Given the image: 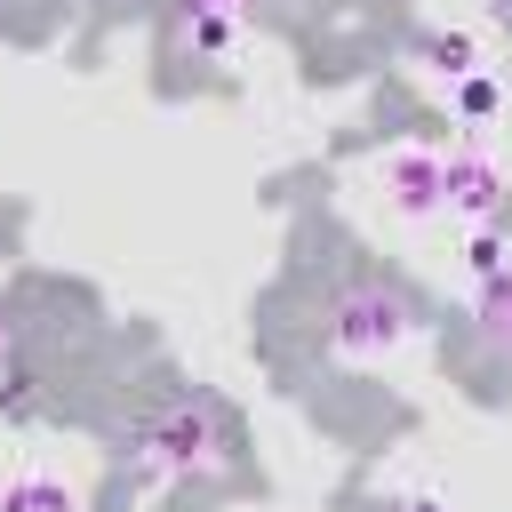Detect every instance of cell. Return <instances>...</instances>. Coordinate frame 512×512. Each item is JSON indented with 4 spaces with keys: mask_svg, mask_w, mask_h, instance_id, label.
Instances as JSON below:
<instances>
[{
    "mask_svg": "<svg viewBox=\"0 0 512 512\" xmlns=\"http://www.w3.org/2000/svg\"><path fill=\"white\" fill-rule=\"evenodd\" d=\"M376 184H384V208H392V216H408V224H432V216L448 208V160H440V152H424V144L384 152Z\"/></svg>",
    "mask_w": 512,
    "mask_h": 512,
    "instance_id": "3",
    "label": "cell"
},
{
    "mask_svg": "<svg viewBox=\"0 0 512 512\" xmlns=\"http://www.w3.org/2000/svg\"><path fill=\"white\" fill-rule=\"evenodd\" d=\"M416 56H424L432 72H448V80H464V72L480 64V48H472V32H424V40H416Z\"/></svg>",
    "mask_w": 512,
    "mask_h": 512,
    "instance_id": "8",
    "label": "cell"
},
{
    "mask_svg": "<svg viewBox=\"0 0 512 512\" xmlns=\"http://www.w3.org/2000/svg\"><path fill=\"white\" fill-rule=\"evenodd\" d=\"M240 24H248V16H224V8H200V16H184V48L216 64V56H232V48H240Z\"/></svg>",
    "mask_w": 512,
    "mask_h": 512,
    "instance_id": "6",
    "label": "cell"
},
{
    "mask_svg": "<svg viewBox=\"0 0 512 512\" xmlns=\"http://www.w3.org/2000/svg\"><path fill=\"white\" fill-rule=\"evenodd\" d=\"M400 512H448V504H440V496H408Z\"/></svg>",
    "mask_w": 512,
    "mask_h": 512,
    "instance_id": "12",
    "label": "cell"
},
{
    "mask_svg": "<svg viewBox=\"0 0 512 512\" xmlns=\"http://www.w3.org/2000/svg\"><path fill=\"white\" fill-rule=\"evenodd\" d=\"M456 112H464V120H488V112H496V80H472V72H464V80H456Z\"/></svg>",
    "mask_w": 512,
    "mask_h": 512,
    "instance_id": "9",
    "label": "cell"
},
{
    "mask_svg": "<svg viewBox=\"0 0 512 512\" xmlns=\"http://www.w3.org/2000/svg\"><path fill=\"white\" fill-rule=\"evenodd\" d=\"M416 336V304L392 288V280H352L328 296L320 312V352L328 360H384Z\"/></svg>",
    "mask_w": 512,
    "mask_h": 512,
    "instance_id": "2",
    "label": "cell"
},
{
    "mask_svg": "<svg viewBox=\"0 0 512 512\" xmlns=\"http://www.w3.org/2000/svg\"><path fill=\"white\" fill-rule=\"evenodd\" d=\"M176 8H184V16H200V8H224V16H248L256 0H176Z\"/></svg>",
    "mask_w": 512,
    "mask_h": 512,
    "instance_id": "11",
    "label": "cell"
},
{
    "mask_svg": "<svg viewBox=\"0 0 512 512\" xmlns=\"http://www.w3.org/2000/svg\"><path fill=\"white\" fill-rule=\"evenodd\" d=\"M0 512H80V496L56 472H16V480H0Z\"/></svg>",
    "mask_w": 512,
    "mask_h": 512,
    "instance_id": "5",
    "label": "cell"
},
{
    "mask_svg": "<svg viewBox=\"0 0 512 512\" xmlns=\"http://www.w3.org/2000/svg\"><path fill=\"white\" fill-rule=\"evenodd\" d=\"M120 472L136 488H192L208 472H224V416L216 400H160L128 440H120Z\"/></svg>",
    "mask_w": 512,
    "mask_h": 512,
    "instance_id": "1",
    "label": "cell"
},
{
    "mask_svg": "<svg viewBox=\"0 0 512 512\" xmlns=\"http://www.w3.org/2000/svg\"><path fill=\"white\" fill-rule=\"evenodd\" d=\"M480 336H488L496 352H512V264L480 280Z\"/></svg>",
    "mask_w": 512,
    "mask_h": 512,
    "instance_id": "7",
    "label": "cell"
},
{
    "mask_svg": "<svg viewBox=\"0 0 512 512\" xmlns=\"http://www.w3.org/2000/svg\"><path fill=\"white\" fill-rule=\"evenodd\" d=\"M0 352H8V312H0Z\"/></svg>",
    "mask_w": 512,
    "mask_h": 512,
    "instance_id": "13",
    "label": "cell"
},
{
    "mask_svg": "<svg viewBox=\"0 0 512 512\" xmlns=\"http://www.w3.org/2000/svg\"><path fill=\"white\" fill-rule=\"evenodd\" d=\"M472 272H480V280H488V272H504V232H496V224H480V232H472Z\"/></svg>",
    "mask_w": 512,
    "mask_h": 512,
    "instance_id": "10",
    "label": "cell"
},
{
    "mask_svg": "<svg viewBox=\"0 0 512 512\" xmlns=\"http://www.w3.org/2000/svg\"><path fill=\"white\" fill-rule=\"evenodd\" d=\"M504 168L488 160V152H448V208L456 216H472V224H496V208H504Z\"/></svg>",
    "mask_w": 512,
    "mask_h": 512,
    "instance_id": "4",
    "label": "cell"
}]
</instances>
